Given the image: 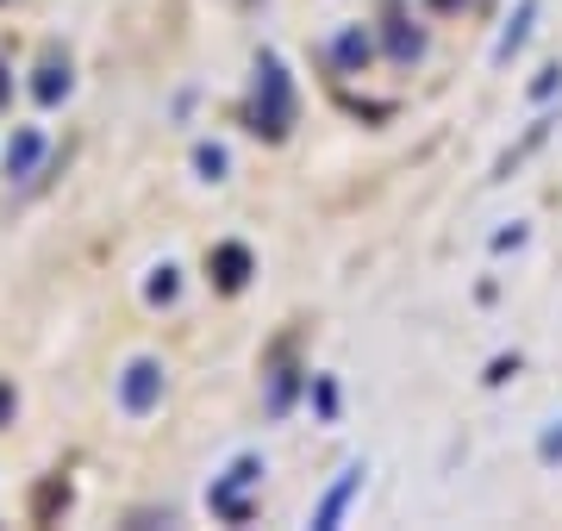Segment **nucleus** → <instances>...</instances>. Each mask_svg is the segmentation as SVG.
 <instances>
[{
  "label": "nucleus",
  "instance_id": "f257e3e1",
  "mask_svg": "<svg viewBox=\"0 0 562 531\" xmlns=\"http://www.w3.org/2000/svg\"><path fill=\"white\" fill-rule=\"evenodd\" d=\"M157 394H162L157 363H132V369H125V407H132V413H150V407H157Z\"/></svg>",
  "mask_w": 562,
  "mask_h": 531
},
{
  "label": "nucleus",
  "instance_id": "f03ea898",
  "mask_svg": "<svg viewBox=\"0 0 562 531\" xmlns=\"http://www.w3.org/2000/svg\"><path fill=\"white\" fill-rule=\"evenodd\" d=\"M38 150H44L38 132H20V138H13V150H7V169H13V176H25V169L38 163Z\"/></svg>",
  "mask_w": 562,
  "mask_h": 531
}]
</instances>
